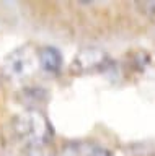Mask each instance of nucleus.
Instances as JSON below:
<instances>
[{"label": "nucleus", "instance_id": "423d86ee", "mask_svg": "<svg viewBox=\"0 0 155 156\" xmlns=\"http://www.w3.org/2000/svg\"><path fill=\"white\" fill-rule=\"evenodd\" d=\"M46 99H47V93L42 88L31 86L21 93V102L25 106H28V111H38L39 104L46 102Z\"/></svg>", "mask_w": 155, "mask_h": 156}, {"label": "nucleus", "instance_id": "f257e3e1", "mask_svg": "<svg viewBox=\"0 0 155 156\" xmlns=\"http://www.w3.org/2000/svg\"><path fill=\"white\" fill-rule=\"evenodd\" d=\"M13 130L26 143L52 141L54 130L51 122L39 111H25L13 119Z\"/></svg>", "mask_w": 155, "mask_h": 156}, {"label": "nucleus", "instance_id": "0eeeda50", "mask_svg": "<svg viewBox=\"0 0 155 156\" xmlns=\"http://www.w3.org/2000/svg\"><path fill=\"white\" fill-rule=\"evenodd\" d=\"M26 156H56L52 141H33L26 143Z\"/></svg>", "mask_w": 155, "mask_h": 156}, {"label": "nucleus", "instance_id": "f03ea898", "mask_svg": "<svg viewBox=\"0 0 155 156\" xmlns=\"http://www.w3.org/2000/svg\"><path fill=\"white\" fill-rule=\"evenodd\" d=\"M39 67L38 52L30 46L12 51L3 60V73L12 80H25L31 76Z\"/></svg>", "mask_w": 155, "mask_h": 156}, {"label": "nucleus", "instance_id": "7ed1b4c3", "mask_svg": "<svg viewBox=\"0 0 155 156\" xmlns=\"http://www.w3.org/2000/svg\"><path fill=\"white\" fill-rule=\"evenodd\" d=\"M106 63V55L101 51L96 49H85V51L79 52L70 65V72L75 75H82V73H90L95 70H100Z\"/></svg>", "mask_w": 155, "mask_h": 156}, {"label": "nucleus", "instance_id": "6e6552de", "mask_svg": "<svg viewBox=\"0 0 155 156\" xmlns=\"http://www.w3.org/2000/svg\"><path fill=\"white\" fill-rule=\"evenodd\" d=\"M91 156H113V153H111L109 150H106V148L96 146V150L93 151V154H91Z\"/></svg>", "mask_w": 155, "mask_h": 156}, {"label": "nucleus", "instance_id": "20e7f679", "mask_svg": "<svg viewBox=\"0 0 155 156\" xmlns=\"http://www.w3.org/2000/svg\"><path fill=\"white\" fill-rule=\"evenodd\" d=\"M38 60H39V67L42 70L49 73H57L62 67V54L59 52V49L46 46L38 51Z\"/></svg>", "mask_w": 155, "mask_h": 156}, {"label": "nucleus", "instance_id": "39448f33", "mask_svg": "<svg viewBox=\"0 0 155 156\" xmlns=\"http://www.w3.org/2000/svg\"><path fill=\"white\" fill-rule=\"evenodd\" d=\"M96 146L98 145L90 140H74L62 146L61 156H91Z\"/></svg>", "mask_w": 155, "mask_h": 156}]
</instances>
